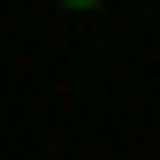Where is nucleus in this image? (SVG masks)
Instances as JSON below:
<instances>
[{"instance_id": "f257e3e1", "label": "nucleus", "mask_w": 160, "mask_h": 160, "mask_svg": "<svg viewBox=\"0 0 160 160\" xmlns=\"http://www.w3.org/2000/svg\"><path fill=\"white\" fill-rule=\"evenodd\" d=\"M61 8H99V0H61Z\"/></svg>"}]
</instances>
